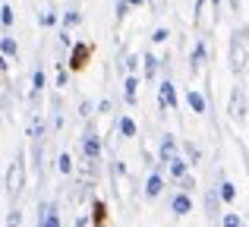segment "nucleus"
<instances>
[{
  "instance_id": "nucleus-1",
  "label": "nucleus",
  "mask_w": 249,
  "mask_h": 227,
  "mask_svg": "<svg viewBox=\"0 0 249 227\" xmlns=\"http://www.w3.org/2000/svg\"><path fill=\"white\" fill-rule=\"evenodd\" d=\"M22 186H25V164H22V155H19L6 171V190L16 196V192H22Z\"/></svg>"
},
{
  "instance_id": "nucleus-2",
  "label": "nucleus",
  "mask_w": 249,
  "mask_h": 227,
  "mask_svg": "<svg viewBox=\"0 0 249 227\" xmlns=\"http://www.w3.org/2000/svg\"><path fill=\"white\" fill-rule=\"evenodd\" d=\"M158 98H161V107H174L177 105V95H174V86H170V82H161Z\"/></svg>"
},
{
  "instance_id": "nucleus-3",
  "label": "nucleus",
  "mask_w": 249,
  "mask_h": 227,
  "mask_svg": "<svg viewBox=\"0 0 249 227\" xmlns=\"http://www.w3.org/2000/svg\"><path fill=\"white\" fill-rule=\"evenodd\" d=\"M85 57H89V44H76V51H73V60H70V67H73V70L85 67Z\"/></svg>"
},
{
  "instance_id": "nucleus-4",
  "label": "nucleus",
  "mask_w": 249,
  "mask_h": 227,
  "mask_svg": "<svg viewBox=\"0 0 249 227\" xmlns=\"http://www.w3.org/2000/svg\"><path fill=\"white\" fill-rule=\"evenodd\" d=\"M189 209H193L189 196H177L174 199V211H177V215H189Z\"/></svg>"
},
{
  "instance_id": "nucleus-5",
  "label": "nucleus",
  "mask_w": 249,
  "mask_h": 227,
  "mask_svg": "<svg viewBox=\"0 0 249 227\" xmlns=\"http://www.w3.org/2000/svg\"><path fill=\"white\" fill-rule=\"evenodd\" d=\"M82 148H85V155H89V158H98V142H95V136H85Z\"/></svg>"
},
{
  "instance_id": "nucleus-6",
  "label": "nucleus",
  "mask_w": 249,
  "mask_h": 227,
  "mask_svg": "<svg viewBox=\"0 0 249 227\" xmlns=\"http://www.w3.org/2000/svg\"><path fill=\"white\" fill-rule=\"evenodd\" d=\"M189 107H193V111H205V98H202V95H196V92H189Z\"/></svg>"
},
{
  "instance_id": "nucleus-7",
  "label": "nucleus",
  "mask_w": 249,
  "mask_h": 227,
  "mask_svg": "<svg viewBox=\"0 0 249 227\" xmlns=\"http://www.w3.org/2000/svg\"><path fill=\"white\" fill-rule=\"evenodd\" d=\"M170 174H174V177H183V174H186V164H183L180 158H170Z\"/></svg>"
},
{
  "instance_id": "nucleus-8",
  "label": "nucleus",
  "mask_w": 249,
  "mask_h": 227,
  "mask_svg": "<svg viewBox=\"0 0 249 227\" xmlns=\"http://www.w3.org/2000/svg\"><path fill=\"white\" fill-rule=\"evenodd\" d=\"M161 186H164V183H161V177H158V174H155V177L152 180H148V196H158V192H161Z\"/></svg>"
},
{
  "instance_id": "nucleus-9",
  "label": "nucleus",
  "mask_w": 249,
  "mask_h": 227,
  "mask_svg": "<svg viewBox=\"0 0 249 227\" xmlns=\"http://www.w3.org/2000/svg\"><path fill=\"white\" fill-rule=\"evenodd\" d=\"M120 133L123 136H136V123L129 120V117H123V120H120Z\"/></svg>"
},
{
  "instance_id": "nucleus-10",
  "label": "nucleus",
  "mask_w": 249,
  "mask_h": 227,
  "mask_svg": "<svg viewBox=\"0 0 249 227\" xmlns=\"http://www.w3.org/2000/svg\"><path fill=\"white\" fill-rule=\"evenodd\" d=\"M202 60H205V44H196V54H193V67H202Z\"/></svg>"
},
{
  "instance_id": "nucleus-11",
  "label": "nucleus",
  "mask_w": 249,
  "mask_h": 227,
  "mask_svg": "<svg viewBox=\"0 0 249 227\" xmlns=\"http://www.w3.org/2000/svg\"><path fill=\"white\" fill-rule=\"evenodd\" d=\"M221 199H224V202H233V199H237V190H233L231 183H224L221 186Z\"/></svg>"
},
{
  "instance_id": "nucleus-12",
  "label": "nucleus",
  "mask_w": 249,
  "mask_h": 227,
  "mask_svg": "<svg viewBox=\"0 0 249 227\" xmlns=\"http://www.w3.org/2000/svg\"><path fill=\"white\" fill-rule=\"evenodd\" d=\"M136 88H139V82H136V76H129V82H126V101H136Z\"/></svg>"
},
{
  "instance_id": "nucleus-13",
  "label": "nucleus",
  "mask_w": 249,
  "mask_h": 227,
  "mask_svg": "<svg viewBox=\"0 0 249 227\" xmlns=\"http://www.w3.org/2000/svg\"><path fill=\"white\" fill-rule=\"evenodd\" d=\"M155 73H158V60L148 54V57H145V76H155Z\"/></svg>"
},
{
  "instance_id": "nucleus-14",
  "label": "nucleus",
  "mask_w": 249,
  "mask_h": 227,
  "mask_svg": "<svg viewBox=\"0 0 249 227\" xmlns=\"http://www.w3.org/2000/svg\"><path fill=\"white\" fill-rule=\"evenodd\" d=\"M0 51H3V54H16V41H13V38H3V41H0Z\"/></svg>"
},
{
  "instance_id": "nucleus-15",
  "label": "nucleus",
  "mask_w": 249,
  "mask_h": 227,
  "mask_svg": "<svg viewBox=\"0 0 249 227\" xmlns=\"http://www.w3.org/2000/svg\"><path fill=\"white\" fill-rule=\"evenodd\" d=\"M57 167H60V174H70V171H73V161H70L67 155H60V161H57Z\"/></svg>"
},
{
  "instance_id": "nucleus-16",
  "label": "nucleus",
  "mask_w": 249,
  "mask_h": 227,
  "mask_svg": "<svg viewBox=\"0 0 249 227\" xmlns=\"http://www.w3.org/2000/svg\"><path fill=\"white\" fill-rule=\"evenodd\" d=\"M161 155L174 158V139H170V136H164V145H161Z\"/></svg>"
},
{
  "instance_id": "nucleus-17",
  "label": "nucleus",
  "mask_w": 249,
  "mask_h": 227,
  "mask_svg": "<svg viewBox=\"0 0 249 227\" xmlns=\"http://www.w3.org/2000/svg\"><path fill=\"white\" fill-rule=\"evenodd\" d=\"M19 224H22V211H13L10 221H6V227H19Z\"/></svg>"
},
{
  "instance_id": "nucleus-18",
  "label": "nucleus",
  "mask_w": 249,
  "mask_h": 227,
  "mask_svg": "<svg viewBox=\"0 0 249 227\" xmlns=\"http://www.w3.org/2000/svg\"><path fill=\"white\" fill-rule=\"evenodd\" d=\"M41 227H60V218H57V215H48V218H44V224Z\"/></svg>"
},
{
  "instance_id": "nucleus-19",
  "label": "nucleus",
  "mask_w": 249,
  "mask_h": 227,
  "mask_svg": "<svg viewBox=\"0 0 249 227\" xmlns=\"http://www.w3.org/2000/svg\"><path fill=\"white\" fill-rule=\"evenodd\" d=\"M32 86H35V88H41V86H44V73H41V70L32 76Z\"/></svg>"
},
{
  "instance_id": "nucleus-20",
  "label": "nucleus",
  "mask_w": 249,
  "mask_h": 227,
  "mask_svg": "<svg viewBox=\"0 0 249 227\" xmlns=\"http://www.w3.org/2000/svg\"><path fill=\"white\" fill-rule=\"evenodd\" d=\"M152 41H155V44H161V41H167V29H158V32H155V38H152Z\"/></svg>"
},
{
  "instance_id": "nucleus-21",
  "label": "nucleus",
  "mask_w": 249,
  "mask_h": 227,
  "mask_svg": "<svg viewBox=\"0 0 249 227\" xmlns=\"http://www.w3.org/2000/svg\"><path fill=\"white\" fill-rule=\"evenodd\" d=\"M0 13H3V16H0V19H3V25H10L13 22V10H10V6H3Z\"/></svg>"
},
{
  "instance_id": "nucleus-22",
  "label": "nucleus",
  "mask_w": 249,
  "mask_h": 227,
  "mask_svg": "<svg viewBox=\"0 0 249 227\" xmlns=\"http://www.w3.org/2000/svg\"><path fill=\"white\" fill-rule=\"evenodd\" d=\"M224 227H240V218L237 215H227L224 218Z\"/></svg>"
},
{
  "instance_id": "nucleus-23",
  "label": "nucleus",
  "mask_w": 249,
  "mask_h": 227,
  "mask_svg": "<svg viewBox=\"0 0 249 227\" xmlns=\"http://www.w3.org/2000/svg\"><path fill=\"white\" fill-rule=\"evenodd\" d=\"M161 3H164V0H152V6H155V10H161Z\"/></svg>"
},
{
  "instance_id": "nucleus-24",
  "label": "nucleus",
  "mask_w": 249,
  "mask_h": 227,
  "mask_svg": "<svg viewBox=\"0 0 249 227\" xmlns=\"http://www.w3.org/2000/svg\"><path fill=\"white\" fill-rule=\"evenodd\" d=\"M126 3H136V6H139V3H142V0H126Z\"/></svg>"
},
{
  "instance_id": "nucleus-25",
  "label": "nucleus",
  "mask_w": 249,
  "mask_h": 227,
  "mask_svg": "<svg viewBox=\"0 0 249 227\" xmlns=\"http://www.w3.org/2000/svg\"><path fill=\"white\" fill-rule=\"evenodd\" d=\"M212 3H218V0H212Z\"/></svg>"
}]
</instances>
